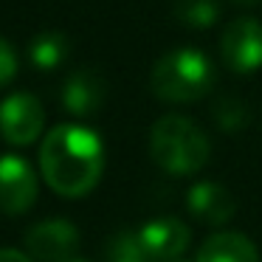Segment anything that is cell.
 I'll list each match as a JSON object with an SVG mask.
<instances>
[{"label": "cell", "mask_w": 262, "mask_h": 262, "mask_svg": "<svg viewBox=\"0 0 262 262\" xmlns=\"http://www.w3.org/2000/svg\"><path fill=\"white\" fill-rule=\"evenodd\" d=\"M40 172L62 198H85L104 172V144L85 124H57L40 147Z\"/></svg>", "instance_id": "1"}, {"label": "cell", "mask_w": 262, "mask_h": 262, "mask_svg": "<svg viewBox=\"0 0 262 262\" xmlns=\"http://www.w3.org/2000/svg\"><path fill=\"white\" fill-rule=\"evenodd\" d=\"M149 155L169 175H194L209 161L211 144L192 119L172 113L152 124Z\"/></svg>", "instance_id": "2"}, {"label": "cell", "mask_w": 262, "mask_h": 262, "mask_svg": "<svg viewBox=\"0 0 262 262\" xmlns=\"http://www.w3.org/2000/svg\"><path fill=\"white\" fill-rule=\"evenodd\" d=\"M214 85V65L198 48H172L155 59L149 88L158 99L172 104L198 102Z\"/></svg>", "instance_id": "3"}, {"label": "cell", "mask_w": 262, "mask_h": 262, "mask_svg": "<svg viewBox=\"0 0 262 262\" xmlns=\"http://www.w3.org/2000/svg\"><path fill=\"white\" fill-rule=\"evenodd\" d=\"M42 124H46V110L34 93L20 91L0 102V136L14 147L34 144L42 133Z\"/></svg>", "instance_id": "4"}, {"label": "cell", "mask_w": 262, "mask_h": 262, "mask_svg": "<svg viewBox=\"0 0 262 262\" xmlns=\"http://www.w3.org/2000/svg\"><path fill=\"white\" fill-rule=\"evenodd\" d=\"M220 57L234 74H256L262 68V23L239 17L220 37Z\"/></svg>", "instance_id": "5"}, {"label": "cell", "mask_w": 262, "mask_h": 262, "mask_svg": "<svg viewBox=\"0 0 262 262\" xmlns=\"http://www.w3.org/2000/svg\"><path fill=\"white\" fill-rule=\"evenodd\" d=\"M37 200V172L20 155L0 158V211L17 217L29 211Z\"/></svg>", "instance_id": "6"}, {"label": "cell", "mask_w": 262, "mask_h": 262, "mask_svg": "<svg viewBox=\"0 0 262 262\" xmlns=\"http://www.w3.org/2000/svg\"><path fill=\"white\" fill-rule=\"evenodd\" d=\"M141 254L147 262H172L186 251L189 245V226L178 217H158L136 228Z\"/></svg>", "instance_id": "7"}, {"label": "cell", "mask_w": 262, "mask_h": 262, "mask_svg": "<svg viewBox=\"0 0 262 262\" xmlns=\"http://www.w3.org/2000/svg\"><path fill=\"white\" fill-rule=\"evenodd\" d=\"M79 245V231L68 220H46L26 231V248L34 262H65Z\"/></svg>", "instance_id": "8"}, {"label": "cell", "mask_w": 262, "mask_h": 262, "mask_svg": "<svg viewBox=\"0 0 262 262\" xmlns=\"http://www.w3.org/2000/svg\"><path fill=\"white\" fill-rule=\"evenodd\" d=\"M104 99H107V82L93 68L74 71L62 85V107L71 116H79V119L99 113Z\"/></svg>", "instance_id": "9"}, {"label": "cell", "mask_w": 262, "mask_h": 262, "mask_svg": "<svg viewBox=\"0 0 262 262\" xmlns=\"http://www.w3.org/2000/svg\"><path fill=\"white\" fill-rule=\"evenodd\" d=\"M186 209L192 217H198L206 226H223L234 217L237 211V200L223 183L217 181H200L189 189L186 194Z\"/></svg>", "instance_id": "10"}, {"label": "cell", "mask_w": 262, "mask_h": 262, "mask_svg": "<svg viewBox=\"0 0 262 262\" xmlns=\"http://www.w3.org/2000/svg\"><path fill=\"white\" fill-rule=\"evenodd\" d=\"M194 262H259V251L245 234L220 231L200 245Z\"/></svg>", "instance_id": "11"}, {"label": "cell", "mask_w": 262, "mask_h": 262, "mask_svg": "<svg viewBox=\"0 0 262 262\" xmlns=\"http://www.w3.org/2000/svg\"><path fill=\"white\" fill-rule=\"evenodd\" d=\"M31 65L40 71H54L68 59V37L59 31H42L29 46Z\"/></svg>", "instance_id": "12"}, {"label": "cell", "mask_w": 262, "mask_h": 262, "mask_svg": "<svg viewBox=\"0 0 262 262\" xmlns=\"http://www.w3.org/2000/svg\"><path fill=\"white\" fill-rule=\"evenodd\" d=\"M175 17L189 29H211L220 20V3L217 0H175Z\"/></svg>", "instance_id": "13"}, {"label": "cell", "mask_w": 262, "mask_h": 262, "mask_svg": "<svg viewBox=\"0 0 262 262\" xmlns=\"http://www.w3.org/2000/svg\"><path fill=\"white\" fill-rule=\"evenodd\" d=\"M214 121L220 130L226 133H237L245 127V121H248V110H245V104L239 102V99H220V102L214 104Z\"/></svg>", "instance_id": "14"}, {"label": "cell", "mask_w": 262, "mask_h": 262, "mask_svg": "<svg viewBox=\"0 0 262 262\" xmlns=\"http://www.w3.org/2000/svg\"><path fill=\"white\" fill-rule=\"evenodd\" d=\"M14 76H17V54L0 37V88H6Z\"/></svg>", "instance_id": "15"}, {"label": "cell", "mask_w": 262, "mask_h": 262, "mask_svg": "<svg viewBox=\"0 0 262 262\" xmlns=\"http://www.w3.org/2000/svg\"><path fill=\"white\" fill-rule=\"evenodd\" d=\"M0 262H34V259L20 254V251H14V248H0Z\"/></svg>", "instance_id": "16"}, {"label": "cell", "mask_w": 262, "mask_h": 262, "mask_svg": "<svg viewBox=\"0 0 262 262\" xmlns=\"http://www.w3.org/2000/svg\"><path fill=\"white\" fill-rule=\"evenodd\" d=\"M237 6H254V3H259V0H234Z\"/></svg>", "instance_id": "17"}, {"label": "cell", "mask_w": 262, "mask_h": 262, "mask_svg": "<svg viewBox=\"0 0 262 262\" xmlns=\"http://www.w3.org/2000/svg\"><path fill=\"white\" fill-rule=\"evenodd\" d=\"M65 262H88V259H76V256H71V259H65Z\"/></svg>", "instance_id": "18"}, {"label": "cell", "mask_w": 262, "mask_h": 262, "mask_svg": "<svg viewBox=\"0 0 262 262\" xmlns=\"http://www.w3.org/2000/svg\"><path fill=\"white\" fill-rule=\"evenodd\" d=\"M172 262H186V259H181V256H178V259H172Z\"/></svg>", "instance_id": "19"}]
</instances>
